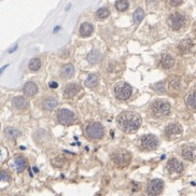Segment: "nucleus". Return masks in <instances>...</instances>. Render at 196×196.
<instances>
[{
    "mask_svg": "<svg viewBox=\"0 0 196 196\" xmlns=\"http://www.w3.org/2000/svg\"><path fill=\"white\" fill-rule=\"evenodd\" d=\"M151 111L155 118H163L169 114L170 105L169 102L164 99H157L151 106Z\"/></svg>",
    "mask_w": 196,
    "mask_h": 196,
    "instance_id": "obj_2",
    "label": "nucleus"
},
{
    "mask_svg": "<svg viewBox=\"0 0 196 196\" xmlns=\"http://www.w3.org/2000/svg\"><path fill=\"white\" fill-rule=\"evenodd\" d=\"M111 159H112L113 163H114L116 166L120 167V168H123V167H126L127 165L130 163L132 156H130V153L127 152V151L118 150L112 154Z\"/></svg>",
    "mask_w": 196,
    "mask_h": 196,
    "instance_id": "obj_3",
    "label": "nucleus"
},
{
    "mask_svg": "<svg viewBox=\"0 0 196 196\" xmlns=\"http://www.w3.org/2000/svg\"><path fill=\"white\" fill-rule=\"evenodd\" d=\"M105 134V129L100 123H91L86 127V135L91 139H100Z\"/></svg>",
    "mask_w": 196,
    "mask_h": 196,
    "instance_id": "obj_5",
    "label": "nucleus"
},
{
    "mask_svg": "<svg viewBox=\"0 0 196 196\" xmlns=\"http://www.w3.org/2000/svg\"><path fill=\"white\" fill-rule=\"evenodd\" d=\"M186 102L189 106V108H191L192 110L196 111V92H192L186 96Z\"/></svg>",
    "mask_w": 196,
    "mask_h": 196,
    "instance_id": "obj_22",
    "label": "nucleus"
},
{
    "mask_svg": "<svg viewBox=\"0 0 196 196\" xmlns=\"http://www.w3.org/2000/svg\"><path fill=\"white\" fill-rule=\"evenodd\" d=\"M165 133L167 136H175V135H180L182 133V127L179 124H170L165 128Z\"/></svg>",
    "mask_w": 196,
    "mask_h": 196,
    "instance_id": "obj_16",
    "label": "nucleus"
},
{
    "mask_svg": "<svg viewBox=\"0 0 196 196\" xmlns=\"http://www.w3.org/2000/svg\"><path fill=\"white\" fill-rule=\"evenodd\" d=\"M167 168L170 172H174V174H180L183 170V165L180 161H178L176 159H171L168 161L167 163Z\"/></svg>",
    "mask_w": 196,
    "mask_h": 196,
    "instance_id": "obj_10",
    "label": "nucleus"
},
{
    "mask_svg": "<svg viewBox=\"0 0 196 196\" xmlns=\"http://www.w3.org/2000/svg\"><path fill=\"white\" fill-rule=\"evenodd\" d=\"M41 67V62L39 58H32L30 59L29 62V69L32 70V71H37L39 70Z\"/></svg>",
    "mask_w": 196,
    "mask_h": 196,
    "instance_id": "obj_26",
    "label": "nucleus"
},
{
    "mask_svg": "<svg viewBox=\"0 0 196 196\" xmlns=\"http://www.w3.org/2000/svg\"><path fill=\"white\" fill-rule=\"evenodd\" d=\"M109 14H110V12H109V10H108L107 8H100L99 10H97V12H96V16L100 19H107L108 16H109Z\"/></svg>",
    "mask_w": 196,
    "mask_h": 196,
    "instance_id": "obj_28",
    "label": "nucleus"
},
{
    "mask_svg": "<svg viewBox=\"0 0 196 196\" xmlns=\"http://www.w3.org/2000/svg\"><path fill=\"white\" fill-rule=\"evenodd\" d=\"M163 186H164L163 181L159 179H153L149 182L147 186V192L149 195H159L163 191Z\"/></svg>",
    "mask_w": 196,
    "mask_h": 196,
    "instance_id": "obj_9",
    "label": "nucleus"
},
{
    "mask_svg": "<svg viewBox=\"0 0 196 196\" xmlns=\"http://www.w3.org/2000/svg\"><path fill=\"white\" fill-rule=\"evenodd\" d=\"M73 73H75V67H73L71 64L65 65L64 67L62 68V71H60V75H62V77L65 79L71 78L73 75Z\"/></svg>",
    "mask_w": 196,
    "mask_h": 196,
    "instance_id": "obj_19",
    "label": "nucleus"
},
{
    "mask_svg": "<svg viewBox=\"0 0 196 196\" xmlns=\"http://www.w3.org/2000/svg\"><path fill=\"white\" fill-rule=\"evenodd\" d=\"M156 3V0H147V4L148 7H150L151 4H155Z\"/></svg>",
    "mask_w": 196,
    "mask_h": 196,
    "instance_id": "obj_34",
    "label": "nucleus"
},
{
    "mask_svg": "<svg viewBox=\"0 0 196 196\" xmlns=\"http://www.w3.org/2000/svg\"><path fill=\"white\" fill-rule=\"evenodd\" d=\"M167 24L174 30H179L186 24V16L181 13H178V12L172 13L167 21Z\"/></svg>",
    "mask_w": 196,
    "mask_h": 196,
    "instance_id": "obj_6",
    "label": "nucleus"
},
{
    "mask_svg": "<svg viewBox=\"0 0 196 196\" xmlns=\"http://www.w3.org/2000/svg\"><path fill=\"white\" fill-rule=\"evenodd\" d=\"M193 45H194V43L191 39H184V40H182L179 43L178 48H179L180 53L186 54V53H188V52L191 51V48H193Z\"/></svg>",
    "mask_w": 196,
    "mask_h": 196,
    "instance_id": "obj_14",
    "label": "nucleus"
},
{
    "mask_svg": "<svg viewBox=\"0 0 196 196\" xmlns=\"http://www.w3.org/2000/svg\"><path fill=\"white\" fill-rule=\"evenodd\" d=\"M79 91H80V86L78 84L70 83L65 87L64 97H66V98H72V97H75V95L78 94Z\"/></svg>",
    "mask_w": 196,
    "mask_h": 196,
    "instance_id": "obj_11",
    "label": "nucleus"
},
{
    "mask_svg": "<svg viewBox=\"0 0 196 196\" xmlns=\"http://www.w3.org/2000/svg\"><path fill=\"white\" fill-rule=\"evenodd\" d=\"M27 166V162L25 159L23 157H16L15 159V162H14V167L16 168V170L19 172H22L24 171L25 168Z\"/></svg>",
    "mask_w": 196,
    "mask_h": 196,
    "instance_id": "obj_23",
    "label": "nucleus"
},
{
    "mask_svg": "<svg viewBox=\"0 0 196 196\" xmlns=\"http://www.w3.org/2000/svg\"><path fill=\"white\" fill-rule=\"evenodd\" d=\"M168 1V3H169L170 5H172V7H177V5H180L181 3H182L183 0H167Z\"/></svg>",
    "mask_w": 196,
    "mask_h": 196,
    "instance_id": "obj_32",
    "label": "nucleus"
},
{
    "mask_svg": "<svg viewBox=\"0 0 196 196\" xmlns=\"http://www.w3.org/2000/svg\"><path fill=\"white\" fill-rule=\"evenodd\" d=\"M153 89L156 92V93H164L165 92V86H164V82H159V83H155L153 86Z\"/></svg>",
    "mask_w": 196,
    "mask_h": 196,
    "instance_id": "obj_30",
    "label": "nucleus"
},
{
    "mask_svg": "<svg viewBox=\"0 0 196 196\" xmlns=\"http://www.w3.org/2000/svg\"><path fill=\"white\" fill-rule=\"evenodd\" d=\"M100 58H101V55H100L99 51H97V50H93L87 55V62L89 64H97L100 60Z\"/></svg>",
    "mask_w": 196,
    "mask_h": 196,
    "instance_id": "obj_21",
    "label": "nucleus"
},
{
    "mask_svg": "<svg viewBox=\"0 0 196 196\" xmlns=\"http://www.w3.org/2000/svg\"><path fill=\"white\" fill-rule=\"evenodd\" d=\"M169 83L170 85H171V87H174V89H179L180 87V80L177 78H175L174 80H169Z\"/></svg>",
    "mask_w": 196,
    "mask_h": 196,
    "instance_id": "obj_31",
    "label": "nucleus"
},
{
    "mask_svg": "<svg viewBox=\"0 0 196 196\" xmlns=\"http://www.w3.org/2000/svg\"><path fill=\"white\" fill-rule=\"evenodd\" d=\"M93 32V26L89 23L85 22L83 24H81L80 26V35L82 37H89L91 36V34Z\"/></svg>",
    "mask_w": 196,
    "mask_h": 196,
    "instance_id": "obj_20",
    "label": "nucleus"
},
{
    "mask_svg": "<svg viewBox=\"0 0 196 196\" xmlns=\"http://www.w3.org/2000/svg\"><path fill=\"white\" fill-rule=\"evenodd\" d=\"M57 104H58L57 100L55 99V98H53V97H51V98H48V99L43 100L42 108L45 111H52V110H54V109L56 108Z\"/></svg>",
    "mask_w": 196,
    "mask_h": 196,
    "instance_id": "obj_18",
    "label": "nucleus"
},
{
    "mask_svg": "<svg viewBox=\"0 0 196 196\" xmlns=\"http://www.w3.org/2000/svg\"><path fill=\"white\" fill-rule=\"evenodd\" d=\"M57 120L60 124L70 125L75 121V114L68 109H60L57 113Z\"/></svg>",
    "mask_w": 196,
    "mask_h": 196,
    "instance_id": "obj_7",
    "label": "nucleus"
},
{
    "mask_svg": "<svg viewBox=\"0 0 196 196\" xmlns=\"http://www.w3.org/2000/svg\"><path fill=\"white\" fill-rule=\"evenodd\" d=\"M23 91H24V94L27 95V96H34V95L38 92V86L36 83L29 81V82H27L24 85Z\"/></svg>",
    "mask_w": 196,
    "mask_h": 196,
    "instance_id": "obj_17",
    "label": "nucleus"
},
{
    "mask_svg": "<svg viewBox=\"0 0 196 196\" xmlns=\"http://www.w3.org/2000/svg\"><path fill=\"white\" fill-rule=\"evenodd\" d=\"M195 31H196V30H195Z\"/></svg>",
    "mask_w": 196,
    "mask_h": 196,
    "instance_id": "obj_36",
    "label": "nucleus"
},
{
    "mask_svg": "<svg viewBox=\"0 0 196 196\" xmlns=\"http://www.w3.org/2000/svg\"><path fill=\"white\" fill-rule=\"evenodd\" d=\"M159 65L164 69H169L175 65V59L172 58L169 54H162L161 58H159Z\"/></svg>",
    "mask_w": 196,
    "mask_h": 196,
    "instance_id": "obj_12",
    "label": "nucleus"
},
{
    "mask_svg": "<svg viewBox=\"0 0 196 196\" xmlns=\"http://www.w3.org/2000/svg\"><path fill=\"white\" fill-rule=\"evenodd\" d=\"M1 180L4 181V182H7V181H9V177H8V174L5 171H1Z\"/></svg>",
    "mask_w": 196,
    "mask_h": 196,
    "instance_id": "obj_33",
    "label": "nucleus"
},
{
    "mask_svg": "<svg viewBox=\"0 0 196 196\" xmlns=\"http://www.w3.org/2000/svg\"><path fill=\"white\" fill-rule=\"evenodd\" d=\"M159 139L154 135H145L141 138V145L145 150H154L157 148Z\"/></svg>",
    "mask_w": 196,
    "mask_h": 196,
    "instance_id": "obj_8",
    "label": "nucleus"
},
{
    "mask_svg": "<svg viewBox=\"0 0 196 196\" xmlns=\"http://www.w3.org/2000/svg\"><path fill=\"white\" fill-rule=\"evenodd\" d=\"M4 134L8 136V137H11V138H15L17 136H19V130H16V129L12 128V127H8V128L4 129Z\"/></svg>",
    "mask_w": 196,
    "mask_h": 196,
    "instance_id": "obj_29",
    "label": "nucleus"
},
{
    "mask_svg": "<svg viewBox=\"0 0 196 196\" xmlns=\"http://www.w3.org/2000/svg\"><path fill=\"white\" fill-rule=\"evenodd\" d=\"M183 159L186 161H194L196 159V148L195 147H186L182 150Z\"/></svg>",
    "mask_w": 196,
    "mask_h": 196,
    "instance_id": "obj_13",
    "label": "nucleus"
},
{
    "mask_svg": "<svg viewBox=\"0 0 196 196\" xmlns=\"http://www.w3.org/2000/svg\"><path fill=\"white\" fill-rule=\"evenodd\" d=\"M140 118L134 112H130V111H126V112H123L120 114L118 118V127L125 133H134L136 132L140 126Z\"/></svg>",
    "mask_w": 196,
    "mask_h": 196,
    "instance_id": "obj_1",
    "label": "nucleus"
},
{
    "mask_svg": "<svg viewBox=\"0 0 196 196\" xmlns=\"http://www.w3.org/2000/svg\"><path fill=\"white\" fill-rule=\"evenodd\" d=\"M12 105H13L14 108L19 109V110H24V109L27 108V106H28V101H27V99L24 98V97L17 96L15 98H13Z\"/></svg>",
    "mask_w": 196,
    "mask_h": 196,
    "instance_id": "obj_15",
    "label": "nucleus"
},
{
    "mask_svg": "<svg viewBox=\"0 0 196 196\" xmlns=\"http://www.w3.org/2000/svg\"><path fill=\"white\" fill-rule=\"evenodd\" d=\"M128 1L127 0H116V8L118 11H125L127 10V8H128Z\"/></svg>",
    "mask_w": 196,
    "mask_h": 196,
    "instance_id": "obj_27",
    "label": "nucleus"
},
{
    "mask_svg": "<svg viewBox=\"0 0 196 196\" xmlns=\"http://www.w3.org/2000/svg\"><path fill=\"white\" fill-rule=\"evenodd\" d=\"M132 93H133L132 86L127 83L121 82V83H118L114 86V95L120 100L128 99L129 97L132 96Z\"/></svg>",
    "mask_w": 196,
    "mask_h": 196,
    "instance_id": "obj_4",
    "label": "nucleus"
},
{
    "mask_svg": "<svg viewBox=\"0 0 196 196\" xmlns=\"http://www.w3.org/2000/svg\"><path fill=\"white\" fill-rule=\"evenodd\" d=\"M57 85H58V84H57L56 82H51V83H50V86H51L52 89H56Z\"/></svg>",
    "mask_w": 196,
    "mask_h": 196,
    "instance_id": "obj_35",
    "label": "nucleus"
},
{
    "mask_svg": "<svg viewBox=\"0 0 196 196\" xmlns=\"http://www.w3.org/2000/svg\"><path fill=\"white\" fill-rule=\"evenodd\" d=\"M143 16H145V12L141 8H138L137 10L134 12V15H133V19H134L135 24H139L140 22L142 21Z\"/></svg>",
    "mask_w": 196,
    "mask_h": 196,
    "instance_id": "obj_25",
    "label": "nucleus"
},
{
    "mask_svg": "<svg viewBox=\"0 0 196 196\" xmlns=\"http://www.w3.org/2000/svg\"><path fill=\"white\" fill-rule=\"evenodd\" d=\"M98 84V77L96 75H89L85 80V86L87 87H95Z\"/></svg>",
    "mask_w": 196,
    "mask_h": 196,
    "instance_id": "obj_24",
    "label": "nucleus"
}]
</instances>
